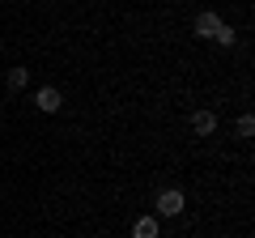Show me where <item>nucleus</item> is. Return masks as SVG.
I'll return each mask as SVG.
<instances>
[{
	"mask_svg": "<svg viewBox=\"0 0 255 238\" xmlns=\"http://www.w3.org/2000/svg\"><path fill=\"white\" fill-rule=\"evenodd\" d=\"M191 30H196V38H213V34L221 30V17H217V13H196Z\"/></svg>",
	"mask_w": 255,
	"mask_h": 238,
	"instance_id": "2",
	"label": "nucleus"
},
{
	"mask_svg": "<svg viewBox=\"0 0 255 238\" xmlns=\"http://www.w3.org/2000/svg\"><path fill=\"white\" fill-rule=\"evenodd\" d=\"M191 128L200 132V136H209V132L217 128V115H213V111H196V115H191Z\"/></svg>",
	"mask_w": 255,
	"mask_h": 238,
	"instance_id": "4",
	"label": "nucleus"
},
{
	"mask_svg": "<svg viewBox=\"0 0 255 238\" xmlns=\"http://www.w3.org/2000/svg\"><path fill=\"white\" fill-rule=\"evenodd\" d=\"M34 102H38V111H47V115H55L64 98H60V90H51V85H47V90H38V98H34Z\"/></svg>",
	"mask_w": 255,
	"mask_h": 238,
	"instance_id": "3",
	"label": "nucleus"
},
{
	"mask_svg": "<svg viewBox=\"0 0 255 238\" xmlns=\"http://www.w3.org/2000/svg\"><path fill=\"white\" fill-rule=\"evenodd\" d=\"M132 238H157V217H140L132 226Z\"/></svg>",
	"mask_w": 255,
	"mask_h": 238,
	"instance_id": "5",
	"label": "nucleus"
},
{
	"mask_svg": "<svg viewBox=\"0 0 255 238\" xmlns=\"http://www.w3.org/2000/svg\"><path fill=\"white\" fill-rule=\"evenodd\" d=\"M255 132V119L251 115H238V136H251Z\"/></svg>",
	"mask_w": 255,
	"mask_h": 238,
	"instance_id": "7",
	"label": "nucleus"
},
{
	"mask_svg": "<svg viewBox=\"0 0 255 238\" xmlns=\"http://www.w3.org/2000/svg\"><path fill=\"white\" fill-rule=\"evenodd\" d=\"M183 204H187V200H183V192H174V187L157 196V213H162V217H179V213H183Z\"/></svg>",
	"mask_w": 255,
	"mask_h": 238,
	"instance_id": "1",
	"label": "nucleus"
},
{
	"mask_svg": "<svg viewBox=\"0 0 255 238\" xmlns=\"http://www.w3.org/2000/svg\"><path fill=\"white\" fill-rule=\"evenodd\" d=\"M30 81V68H9V90H26Z\"/></svg>",
	"mask_w": 255,
	"mask_h": 238,
	"instance_id": "6",
	"label": "nucleus"
},
{
	"mask_svg": "<svg viewBox=\"0 0 255 238\" xmlns=\"http://www.w3.org/2000/svg\"><path fill=\"white\" fill-rule=\"evenodd\" d=\"M213 38H217L221 47H230V43H234V30H230V26H221V30H217V34H213Z\"/></svg>",
	"mask_w": 255,
	"mask_h": 238,
	"instance_id": "8",
	"label": "nucleus"
}]
</instances>
